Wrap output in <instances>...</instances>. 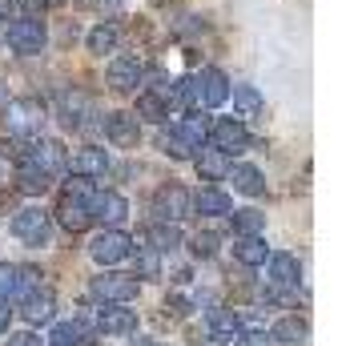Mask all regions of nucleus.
I'll return each mask as SVG.
<instances>
[{
	"mask_svg": "<svg viewBox=\"0 0 358 346\" xmlns=\"http://www.w3.org/2000/svg\"><path fill=\"white\" fill-rule=\"evenodd\" d=\"M137 242L149 250H157V254H173L181 246V230L173 222H153V226H145V230L137 233Z\"/></svg>",
	"mask_w": 358,
	"mask_h": 346,
	"instance_id": "20",
	"label": "nucleus"
},
{
	"mask_svg": "<svg viewBox=\"0 0 358 346\" xmlns=\"http://www.w3.org/2000/svg\"><path fill=\"white\" fill-rule=\"evenodd\" d=\"M210 141L222 149L226 157H234V153H245V149H250V133H245L242 121H234V117H222V121H213Z\"/></svg>",
	"mask_w": 358,
	"mask_h": 346,
	"instance_id": "12",
	"label": "nucleus"
},
{
	"mask_svg": "<svg viewBox=\"0 0 358 346\" xmlns=\"http://www.w3.org/2000/svg\"><path fill=\"white\" fill-rule=\"evenodd\" d=\"M234 258L242 266H266V258H270L266 238H262V233H238V238H234Z\"/></svg>",
	"mask_w": 358,
	"mask_h": 346,
	"instance_id": "23",
	"label": "nucleus"
},
{
	"mask_svg": "<svg viewBox=\"0 0 358 346\" xmlns=\"http://www.w3.org/2000/svg\"><path fill=\"white\" fill-rule=\"evenodd\" d=\"M226 178L234 182L238 194H245V198H262V194H266V178H262V169H254V165H245V161L229 165Z\"/></svg>",
	"mask_w": 358,
	"mask_h": 346,
	"instance_id": "22",
	"label": "nucleus"
},
{
	"mask_svg": "<svg viewBox=\"0 0 358 346\" xmlns=\"http://www.w3.org/2000/svg\"><path fill=\"white\" fill-rule=\"evenodd\" d=\"M310 330L306 322H298V318H282V322H274V330H270V343L274 346H306Z\"/></svg>",
	"mask_w": 358,
	"mask_h": 346,
	"instance_id": "30",
	"label": "nucleus"
},
{
	"mask_svg": "<svg viewBox=\"0 0 358 346\" xmlns=\"http://www.w3.org/2000/svg\"><path fill=\"white\" fill-rule=\"evenodd\" d=\"M133 117H137V121H149V125H165V121H169V101H165L162 93L145 89V93L137 97V109H133Z\"/></svg>",
	"mask_w": 358,
	"mask_h": 346,
	"instance_id": "25",
	"label": "nucleus"
},
{
	"mask_svg": "<svg viewBox=\"0 0 358 346\" xmlns=\"http://www.w3.org/2000/svg\"><path fill=\"white\" fill-rule=\"evenodd\" d=\"M20 314H24L29 326H49L52 314H57V298H52V290H33V294H24L20 298Z\"/></svg>",
	"mask_w": 358,
	"mask_h": 346,
	"instance_id": "19",
	"label": "nucleus"
},
{
	"mask_svg": "<svg viewBox=\"0 0 358 346\" xmlns=\"http://www.w3.org/2000/svg\"><path fill=\"white\" fill-rule=\"evenodd\" d=\"M105 137L113 141L117 149H133L141 141V121L125 109H117V113H105Z\"/></svg>",
	"mask_w": 358,
	"mask_h": 346,
	"instance_id": "13",
	"label": "nucleus"
},
{
	"mask_svg": "<svg viewBox=\"0 0 358 346\" xmlns=\"http://www.w3.org/2000/svg\"><path fill=\"white\" fill-rule=\"evenodd\" d=\"M4 36H8L13 52H20V57H36V52H45V41H49L45 20L41 17H17L8 29H4Z\"/></svg>",
	"mask_w": 358,
	"mask_h": 346,
	"instance_id": "5",
	"label": "nucleus"
},
{
	"mask_svg": "<svg viewBox=\"0 0 358 346\" xmlns=\"http://www.w3.org/2000/svg\"><path fill=\"white\" fill-rule=\"evenodd\" d=\"M69 173L73 178H105L109 173V153L105 149H97V145H85V149H77L73 157H69Z\"/></svg>",
	"mask_w": 358,
	"mask_h": 346,
	"instance_id": "14",
	"label": "nucleus"
},
{
	"mask_svg": "<svg viewBox=\"0 0 358 346\" xmlns=\"http://www.w3.org/2000/svg\"><path fill=\"white\" fill-rule=\"evenodd\" d=\"M89 117H93V97H89L85 89H69V93H61V121H65L69 129H85Z\"/></svg>",
	"mask_w": 358,
	"mask_h": 346,
	"instance_id": "17",
	"label": "nucleus"
},
{
	"mask_svg": "<svg viewBox=\"0 0 358 346\" xmlns=\"http://www.w3.org/2000/svg\"><path fill=\"white\" fill-rule=\"evenodd\" d=\"M89 326H81V322H57V326L49 330V338H45V346H89Z\"/></svg>",
	"mask_w": 358,
	"mask_h": 346,
	"instance_id": "29",
	"label": "nucleus"
},
{
	"mask_svg": "<svg viewBox=\"0 0 358 346\" xmlns=\"http://www.w3.org/2000/svg\"><path fill=\"white\" fill-rule=\"evenodd\" d=\"M206 318H210V330H213V334H222V338H234L238 330H245L242 314H229V310H210Z\"/></svg>",
	"mask_w": 358,
	"mask_h": 346,
	"instance_id": "33",
	"label": "nucleus"
},
{
	"mask_svg": "<svg viewBox=\"0 0 358 346\" xmlns=\"http://www.w3.org/2000/svg\"><path fill=\"white\" fill-rule=\"evenodd\" d=\"M133 266H137V274H133V278H145V282L162 278V254H157V250H149V246H141V242H137V250H133Z\"/></svg>",
	"mask_w": 358,
	"mask_h": 346,
	"instance_id": "32",
	"label": "nucleus"
},
{
	"mask_svg": "<svg viewBox=\"0 0 358 346\" xmlns=\"http://www.w3.org/2000/svg\"><path fill=\"white\" fill-rule=\"evenodd\" d=\"M0 93H4V81H0Z\"/></svg>",
	"mask_w": 358,
	"mask_h": 346,
	"instance_id": "43",
	"label": "nucleus"
},
{
	"mask_svg": "<svg viewBox=\"0 0 358 346\" xmlns=\"http://www.w3.org/2000/svg\"><path fill=\"white\" fill-rule=\"evenodd\" d=\"M0 121H4V129L13 137H36L45 129V105L36 97H13V101H4Z\"/></svg>",
	"mask_w": 358,
	"mask_h": 346,
	"instance_id": "1",
	"label": "nucleus"
},
{
	"mask_svg": "<svg viewBox=\"0 0 358 346\" xmlns=\"http://www.w3.org/2000/svg\"><path fill=\"white\" fill-rule=\"evenodd\" d=\"M17 161H33L36 169H45V173H65L69 169V153L61 141H33L29 153H17Z\"/></svg>",
	"mask_w": 358,
	"mask_h": 346,
	"instance_id": "10",
	"label": "nucleus"
},
{
	"mask_svg": "<svg viewBox=\"0 0 358 346\" xmlns=\"http://www.w3.org/2000/svg\"><path fill=\"white\" fill-rule=\"evenodd\" d=\"M129 254H133V238L125 230H117V226H105L89 242V258L97 266H117V262H125Z\"/></svg>",
	"mask_w": 358,
	"mask_h": 346,
	"instance_id": "4",
	"label": "nucleus"
},
{
	"mask_svg": "<svg viewBox=\"0 0 358 346\" xmlns=\"http://www.w3.org/2000/svg\"><path fill=\"white\" fill-rule=\"evenodd\" d=\"M302 282V266L294 254H270L266 258V290H294Z\"/></svg>",
	"mask_w": 358,
	"mask_h": 346,
	"instance_id": "9",
	"label": "nucleus"
},
{
	"mask_svg": "<svg viewBox=\"0 0 358 346\" xmlns=\"http://www.w3.org/2000/svg\"><path fill=\"white\" fill-rule=\"evenodd\" d=\"M8 322H13V310H8V302H0V334H8Z\"/></svg>",
	"mask_w": 358,
	"mask_h": 346,
	"instance_id": "39",
	"label": "nucleus"
},
{
	"mask_svg": "<svg viewBox=\"0 0 358 346\" xmlns=\"http://www.w3.org/2000/svg\"><path fill=\"white\" fill-rule=\"evenodd\" d=\"M234 233H266V214L262 210H234Z\"/></svg>",
	"mask_w": 358,
	"mask_h": 346,
	"instance_id": "34",
	"label": "nucleus"
},
{
	"mask_svg": "<svg viewBox=\"0 0 358 346\" xmlns=\"http://www.w3.org/2000/svg\"><path fill=\"white\" fill-rule=\"evenodd\" d=\"M125 0H101V8H121Z\"/></svg>",
	"mask_w": 358,
	"mask_h": 346,
	"instance_id": "41",
	"label": "nucleus"
},
{
	"mask_svg": "<svg viewBox=\"0 0 358 346\" xmlns=\"http://www.w3.org/2000/svg\"><path fill=\"white\" fill-rule=\"evenodd\" d=\"M194 214L229 217L234 214V201H229V194H222V189H201V194H194Z\"/></svg>",
	"mask_w": 358,
	"mask_h": 346,
	"instance_id": "26",
	"label": "nucleus"
},
{
	"mask_svg": "<svg viewBox=\"0 0 358 346\" xmlns=\"http://www.w3.org/2000/svg\"><path fill=\"white\" fill-rule=\"evenodd\" d=\"M8 230H13V238H20L24 246H49L52 238V222H49V210H41V206H24V210H17L13 214V222H8Z\"/></svg>",
	"mask_w": 358,
	"mask_h": 346,
	"instance_id": "2",
	"label": "nucleus"
},
{
	"mask_svg": "<svg viewBox=\"0 0 358 346\" xmlns=\"http://www.w3.org/2000/svg\"><path fill=\"white\" fill-rule=\"evenodd\" d=\"M153 214H157V222L181 226L185 217H194V194H189L185 185H178V182L162 185V189L153 194Z\"/></svg>",
	"mask_w": 358,
	"mask_h": 346,
	"instance_id": "3",
	"label": "nucleus"
},
{
	"mask_svg": "<svg viewBox=\"0 0 358 346\" xmlns=\"http://www.w3.org/2000/svg\"><path fill=\"white\" fill-rule=\"evenodd\" d=\"M89 294L97 298V302H121V306H129L133 298H137V278L121 274V270H101L97 278L89 282Z\"/></svg>",
	"mask_w": 358,
	"mask_h": 346,
	"instance_id": "6",
	"label": "nucleus"
},
{
	"mask_svg": "<svg viewBox=\"0 0 358 346\" xmlns=\"http://www.w3.org/2000/svg\"><path fill=\"white\" fill-rule=\"evenodd\" d=\"M93 326L101 330V334H133L137 330V310H125L121 302H101V310L93 314Z\"/></svg>",
	"mask_w": 358,
	"mask_h": 346,
	"instance_id": "11",
	"label": "nucleus"
},
{
	"mask_svg": "<svg viewBox=\"0 0 358 346\" xmlns=\"http://www.w3.org/2000/svg\"><path fill=\"white\" fill-rule=\"evenodd\" d=\"M229 165H234V157H226L217 145H201L194 153V169H197V178L201 182H226V173H229Z\"/></svg>",
	"mask_w": 358,
	"mask_h": 346,
	"instance_id": "18",
	"label": "nucleus"
},
{
	"mask_svg": "<svg viewBox=\"0 0 358 346\" xmlns=\"http://www.w3.org/2000/svg\"><path fill=\"white\" fill-rule=\"evenodd\" d=\"M89 210H93V222H101V226H121L129 217V201L113 194V189H101V194H93Z\"/></svg>",
	"mask_w": 358,
	"mask_h": 346,
	"instance_id": "15",
	"label": "nucleus"
},
{
	"mask_svg": "<svg viewBox=\"0 0 358 346\" xmlns=\"http://www.w3.org/2000/svg\"><path fill=\"white\" fill-rule=\"evenodd\" d=\"M189 250H194L197 258H213L217 254V233H194V242H189Z\"/></svg>",
	"mask_w": 358,
	"mask_h": 346,
	"instance_id": "36",
	"label": "nucleus"
},
{
	"mask_svg": "<svg viewBox=\"0 0 358 346\" xmlns=\"http://www.w3.org/2000/svg\"><path fill=\"white\" fill-rule=\"evenodd\" d=\"M197 89H201V101H206V109H217V105H226L229 101V81L222 69H206L201 77H197Z\"/></svg>",
	"mask_w": 358,
	"mask_h": 346,
	"instance_id": "21",
	"label": "nucleus"
},
{
	"mask_svg": "<svg viewBox=\"0 0 358 346\" xmlns=\"http://www.w3.org/2000/svg\"><path fill=\"white\" fill-rule=\"evenodd\" d=\"M36 274L33 266H17V262H0V302H20L24 294H33L36 290Z\"/></svg>",
	"mask_w": 358,
	"mask_h": 346,
	"instance_id": "7",
	"label": "nucleus"
},
{
	"mask_svg": "<svg viewBox=\"0 0 358 346\" xmlns=\"http://www.w3.org/2000/svg\"><path fill=\"white\" fill-rule=\"evenodd\" d=\"M93 198H77V194H61V201H57V210H52V217H57V226L69 233H85L89 226H93Z\"/></svg>",
	"mask_w": 358,
	"mask_h": 346,
	"instance_id": "8",
	"label": "nucleus"
},
{
	"mask_svg": "<svg viewBox=\"0 0 358 346\" xmlns=\"http://www.w3.org/2000/svg\"><path fill=\"white\" fill-rule=\"evenodd\" d=\"M117 45H121V29H117L113 20H101L97 29L89 33V52H97V57L117 52Z\"/></svg>",
	"mask_w": 358,
	"mask_h": 346,
	"instance_id": "31",
	"label": "nucleus"
},
{
	"mask_svg": "<svg viewBox=\"0 0 358 346\" xmlns=\"http://www.w3.org/2000/svg\"><path fill=\"white\" fill-rule=\"evenodd\" d=\"M229 343H234V346H274V343H270V334H266V330H254V326L238 330V334H234Z\"/></svg>",
	"mask_w": 358,
	"mask_h": 346,
	"instance_id": "35",
	"label": "nucleus"
},
{
	"mask_svg": "<svg viewBox=\"0 0 358 346\" xmlns=\"http://www.w3.org/2000/svg\"><path fill=\"white\" fill-rule=\"evenodd\" d=\"M8 346H45V343H41V334H33V330H17V334H8Z\"/></svg>",
	"mask_w": 358,
	"mask_h": 346,
	"instance_id": "37",
	"label": "nucleus"
},
{
	"mask_svg": "<svg viewBox=\"0 0 358 346\" xmlns=\"http://www.w3.org/2000/svg\"><path fill=\"white\" fill-rule=\"evenodd\" d=\"M17 185L24 189V194H33V198H41V194H49L52 173H45V169H36L33 161H17Z\"/></svg>",
	"mask_w": 358,
	"mask_h": 346,
	"instance_id": "28",
	"label": "nucleus"
},
{
	"mask_svg": "<svg viewBox=\"0 0 358 346\" xmlns=\"http://www.w3.org/2000/svg\"><path fill=\"white\" fill-rule=\"evenodd\" d=\"M234 109L242 121H254V117L266 113V97H262L254 85H234Z\"/></svg>",
	"mask_w": 358,
	"mask_h": 346,
	"instance_id": "27",
	"label": "nucleus"
},
{
	"mask_svg": "<svg viewBox=\"0 0 358 346\" xmlns=\"http://www.w3.org/2000/svg\"><path fill=\"white\" fill-rule=\"evenodd\" d=\"M141 81H145L141 57H113V65H109V85H113L117 93H133Z\"/></svg>",
	"mask_w": 358,
	"mask_h": 346,
	"instance_id": "16",
	"label": "nucleus"
},
{
	"mask_svg": "<svg viewBox=\"0 0 358 346\" xmlns=\"http://www.w3.org/2000/svg\"><path fill=\"white\" fill-rule=\"evenodd\" d=\"M129 346H157V343H145V338H141V343H129Z\"/></svg>",
	"mask_w": 358,
	"mask_h": 346,
	"instance_id": "42",
	"label": "nucleus"
},
{
	"mask_svg": "<svg viewBox=\"0 0 358 346\" xmlns=\"http://www.w3.org/2000/svg\"><path fill=\"white\" fill-rule=\"evenodd\" d=\"M165 310L173 314V318H185V314H189V302H185V298H165Z\"/></svg>",
	"mask_w": 358,
	"mask_h": 346,
	"instance_id": "38",
	"label": "nucleus"
},
{
	"mask_svg": "<svg viewBox=\"0 0 358 346\" xmlns=\"http://www.w3.org/2000/svg\"><path fill=\"white\" fill-rule=\"evenodd\" d=\"M157 145H162V153H169L173 161H189V157L197 153V145L189 141V137H185V129H181V125H169V129L162 125V137H157Z\"/></svg>",
	"mask_w": 358,
	"mask_h": 346,
	"instance_id": "24",
	"label": "nucleus"
},
{
	"mask_svg": "<svg viewBox=\"0 0 358 346\" xmlns=\"http://www.w3.org/2000/svg\"><path fill=\"white\" fill-rule=\"evenodd\" d=\"M197 346H229V338H222V334H206Z\"/></svg>",
	"mask_w": 358,
	"mask_h": 346,
	"instance_id": "40",
	"label": "nucleus"
}]
</instances>
